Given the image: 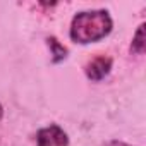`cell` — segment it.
Listing matches in <instances>:
<instances>
[{
	"label": "cell",
	"mask_w": 146,
	"mask_h": 146,
	"mask_svg": "<svg viewBox=\"0 0 146 146\" xmlns=\"http://www.w3.org/2000/svg\"><path fill=\"white\" fill-rule=\"evenodd\" d=\"M112 29H113V19L108 11L105 9L83 11L72 17L69 36L74 43L90 45L107 38L112 33Z\"/></svg>",
	"instance_id": "1"
},
{
	"label": "cell",
	"mask_w": 146,
	"mask_h": 146,
	"mask_svg": "<svg viewBox=\"0 0 146 146\" xmlns=\"http://www.w3.org/2000/svg\"><path fill=\"white\" fill-rule=\"evenodd\" d=\"M113 67V58L108 55H96L93 58H90L84 64V76L91 81V83H100L103 81Z\"/></svg>",
	"instance_id": "2"
},
{
	"label": "cell",
	"mask_w": 146,
	"mask_h": 146,
	"mask_svg": "<svg viewBox=\"0 0 146 146\" xmlns=\"http://www.w3.org/2000/svg\"><path fill=\"white\" fill-rule=\"evenodd\" d=\"M36 146H69V136L58 124H50L36 132Z\"/></svg>",
	"instance_id": "3"
},
{
	"label": "cell",
	"mask_w": 146,
	"mask_h": 146,
	"mask_svg": "<svg viewBox=\"0 0 146 146\" xmlns=\"http://www.w3.org/2000/svg\"><path fill=\"white\" fill-rule=\"evenodd\" d=\"M46 46L50 48V55H52V64H53V65L64 62V60L69 57L67 46H64L55 36H48V38H46Z\"/></svg>",
	"instance_id": "4"
},
{
	"label": "cell",
	"mask_w": 146,
	"mask_h": 146,
	"mask_svg": "<svg viewBox=\"0 0 146 146\" xmlns=\"http://www.w3.org/2000/svg\"><path fill=\"white\" fill-rule=\"evenodd\" d=\"M146 52V24L141 23L132 36V41H131V53L134 55H144Z\"/></svg>",
	"instance_id": "5"
},
{
	"label": "cell",
	"mask_w": 146,
	"mask_h": 146,
	"mask_svg": "<svg viewBox=\"0 0 146 146\" xmlns=\"http://www.w3.org/2000/svg\"><path fill=\"white\" fill-rule=\"evenodd\" d=\"M102 146H132V144L124 143V141H120V139H108V141L102 143Z\"/></svg>",
	"instance_id": "6"
},
{
	"label": "cell",
	"mask_w": 146,
	"mask_h": 146,
	"mask_svg": "<svg viewBox=\"0 0 146 146\" xmlns=\"http://www.w3.org/2000/svg\"><path fill=\"white\" fill-rule=\"evenodd\" d=\"M2 119H4V107L0 103V122H2Z\"/></svg>",
	"instance_id": "7"
}]
</instances>
